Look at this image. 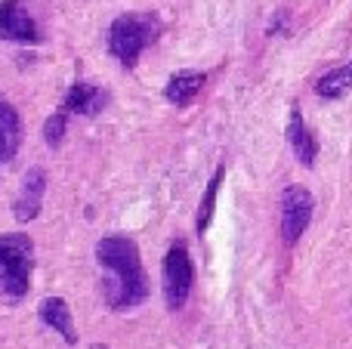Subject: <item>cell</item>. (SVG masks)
Listing matches in <instances>:
<instances>
[{"instance_id": "cell-1", "label": "cell", "mask_w": 352, "mask_h": 349, "mask_svg": "<svg viewBox=\"0 0 352 349\" xmlns=\"http://www.w3.org/2000/svg\"><path fill=\"white\" fill-rule=\"evenodd\" d=\"M96 263L109 272L105 278V300L115 313H127L146 303L148 297V278L142 269L140 247L133 238L124 235H109L96 245Z\"/></svg>"}, {"instance_id": "cell-2", "label": "cell", "mask_w": 352, "mask_h": 349, "mask_svg": "<svg viewBox=\"0 0 352 349\" xmlns=\"http://www.w3.org/2000/svg\"><path fill=\"white\" fill-rule=\"evenodd\" d=\"M34 241L22 232L0 235V300L19 303L31 288Z\"/></svg>"}, {"instance_id": "cell-3", "label": "cell", "mask_w": 352, "mask_h": 349, "mask_svg": "<svg viewBox=\"0 0 352 349\" xmlns=\"http://www.w3.org/2000/svg\"><path fill=\"white\" fill-rule=\"evenodd\" d=\"M161 34V22L155 16H140V12H127L118 16L109 28V49L124 68H133L140 53L155 43Z\"/></svg>"}, {"instance_id": "cell-4", "label": "cell", "mask_w": 352, "mask_h": 349, "mask_svg": "<svg viewBox=\"0 0 352 349\" xmlns=\"http://www.w3.org/2000/svg\"><path fill=\"white\" fill-rule=\"evenodd\" d=\"M192 284H195V266L192 257H188V247L186 241H173L164 257V300L170 313L186 306Z\"/></svg>"}, {"instance_id": "cell-5", "label": "cell", "mask_w": 352, "mask_h": 349, "mask_svg": "<svg viewBox=\"0 0 352 349\" xmlns=\"http://www.w3.org/2000/svg\"><path fill=\"white\" fill-rule=\"evenodd\" d=\"M312 207H316V201H312L309 189H303V185H287L281 192V241L287 247L297 245L303 238V232L309 229Z\"/></svg>"}, {"instance_id": "cell-6", "label": "cell", "mask_w": 352, "mask_h": 349, "mask_svg": "<svg viewBox=\"0 0 352 349\" xmlns=\"http://www.w3.org/2000/svg\"><path fill=\"white\" fill-rule=\"evenodd\" d=\"M0 37L19 43H37L41 41V28H37V22L28 16V10L19 0H0Z\"/></svg>"}, {"instance_id": "cell-7", "label": "cell", "mask_w": 352, "mask_h": 349, "mask_svg": "<svg viewBox=\"0 0 352 349\" xmlns=\"http://www.w3.org/2000/svg\"><path fill=\"white\" fill-rule=\"evenodd\" d=\"M43 192H47V173H43L41 167H31L22 179V189H19V195H16V204H12V214H16L19 223H31L37 214H41Z\"/></svg>"}, {"instance_id": "cell-8", "label": "cell", "mask_w": 352, "mask_h": 349, "mask_svg": "<svg viewBox=\"0 0 352 349\" xmlns=\"http://www.w3.org/2000/svg\"><path fill=\"white\" fill-rule=\"evenodd\" d=\"M287 142H291V148H294V158H297L303 167L316 164V158H318V139L312 136V130L306 127L300 109L291 111V121H287Z\"/></svg>"}, {"instance_id": "cell-9", "label": "cell", "mask_w": 352, "mask_h": 349, "mask_svg": "<svg viewBox=\"0 0 352 349\" xmlns=\"http://www.w3.org/2000/svg\"><path fill=\"white\" fill-rule=\"evenodd\" d=\"M109 102V93L99 90L93 84H74L62 99V111L65 115H99Z\"/></svg>"}, {"instance_id": "cell-10", "label": "cell", "mask_w": 352, "mask_h": 349, "mask_svg": "<svg viewBox=\"0 0 352 349\" xmlns=\"http://www.w3.org/2000/svg\"><path fill=\"white\" fill-rule=\"evenodd\" d=\"M41 322L47 328H53L56 334H62L65 344H78V331H74V322H72V309L62 297H47L41 303Z\"/></svg>"}, {"instance_id": "cell-11", "label": "cell", "mask_w": 352, "mask_h": 349, "mask_svg": "<svg viewBox=\"0 0 352 349\" xmlns=\"http://www.w3.org/2000/svg\"><path fill=\"white\" fill-rule=\"evenodd\" d=\"M19 142H22V121L19 111L6 99H0V164L16 158Z\"/></svg>"}, {"instance_id": "cell-12", "label": "cell", "mask_w": 352, "mask_h": 349, "mask_svg": "<svg viewBox=\"0 0 352 349\" xmlns=\"http://www.w3.org/2000/svg\"><path fill=\"white\" fill-rule=\"evenodd\" d=\"M204 80L207 78L201 71H179V74H173V78L167 80V87H164V99L170 105H176V109H186V105L195 102V96L201 93Z\"/></svg>"}, {"instance_id": "cell-13", "label": "cell", "mask_w": 352, "mask_h": 349, "mask_svg": "<svg viewBox=\"0 0 352 349\" xmlns=\"http://www.w3.org/2000/svg\"><path fill=\"white\" fill-rule=\"evenodd\" d=\"M349 90H352V62L328 71L324 78H318V84H316V93L322 99H340V96H346Z\"/></svg>"}, {"instance_id": "cell-14", "label": "cell", "mask_w": 352, "mask_h": 349, "mask_svg": "<svg viewBox=\"0 0 352 349\" xmlns=\"http://www.w3.org/2000/svg\"><path fill=\"white\" fill-rule=\"evenodd\" d=\"M223 179H226V167H219V170L213 173V179L207 183V192H204V198H201V207H198V220H195V226H198V235H204L207 226H210L213 210H217V195H219V185H223Z\"/></svg>"}, {"instance_id": "cell-15", "label": "cell", "mask_w": 352, "mask_h": 349, "mask_svg": "<svg viewBox=\"0 0 352 349\" xmlns=\"http://www.w3.org/2000/svg\"><path fill=\"white\" fill-rule=\"evenodd\" d=\"M65 127H68V115L65 111H56V115L47 117V124H43V139H47V146H62V139H65Z\"/></svg>"}, {"instance_id": "cell-16", "label": "cell", "mask_w": 352, "mask_h": 349, "mask_svg": "<svg viewBox=\"0 0 352 349\" xmlns=\"http://www.w3.org/2000/svg\"><path fill=\"white\" fill-rule=\"evenodd\" d=\"M93 349H105V346H99V344H96V346H93Z\"/></svg>"}]
</instances>
